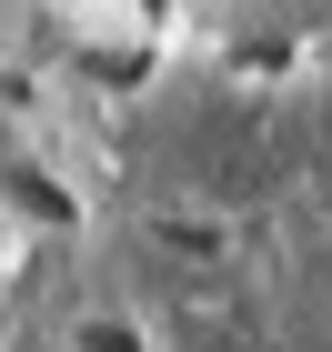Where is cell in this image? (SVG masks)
Wrapping results in <instances>:
<instances>
[{"label": "cell", "instance_id": "7a4b0ae2", "mask_svg": "<svg viewBox=\"0 0 332 352\" xmlns=\"http://www.w3.org/2000/svg\"><path fill=\"white\" fill-rule=\"evenodd\" d=\"M0 212H10V221H41V232H71V221H81V201L60 191V171L10 162V171H0Z\"/></svg>", "mask_w": 332, "mask_h": 352}, {"label": "cell", "instance_id": "3957f363", "mask_svg": "<svg viewBox=\"0 0 332 352\" xmlns=\"http://www.w3.org/2000/svg\"><path fill=\"white\" fill-rule=\"evenodd\" d=\"M60 352H151V332L131 312H81V322L60 332Z\"/></svg>", "mask_w": 332, "mask_h": 352}, {"label": "cell", "instance_id": "6da1fadb", "mask_svg": "<svg viewBox=\"0 0 332 352\" xmlns=\"http://www.w3.org/2000/svg\"><path fill=\"white\" fill-rule=\"evenodd\" d=\"M141 232H151L162 252H181V262H232V221L201 212V201H151V212H141Z\"/></svg>", "mask_w": 332, "mask_h": 352}]
</instances>
